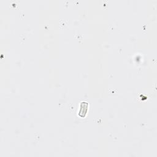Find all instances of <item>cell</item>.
Returning a JSON list of instances; mask_svg holds the SVG:
<instances>
[{"label":"cell","mask_w":157,"mask_h":157,"mask_svg":"<svg viewBox=\"0 0 157 157\" xmlns=\"http://www.w3.org/2000/svg\"><path fill=\"white\" fill-rule=\"evenodd\" d=\"M88 109V104L87 102H82L80 103V108L79 111V116L80 117H85Z\"/></svg>","instance_id":"obj_1"}]
</instances>
